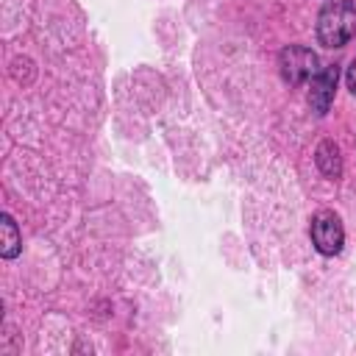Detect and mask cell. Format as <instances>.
<instances>
[{
	"label": "cell",
	"instance_id": "6da1fadb",
	"mask_svg": "<svg viewBox=\"0 0 356 356\" xmlns=\"http://www.w3.org/2000/svg\"><path fill=\"white\" fill-rule=\"evenodd\" d=\"M356 36V6L350 0H331L317 14V39L323 47H342Z\"/></svg>",
	"mask_w": 356,
	"mask_h": 356
},
{
	"label": "cell",
	"instance_id": "7a4b0ae2",
	"mask_svg": "<svg viewBox=\"0 0 356 356\" xmlns=\"http://www.w3.org/2000/svg\"><path fill=\"white\" fill-rule=\"evenodd\" d=\"M278 67H281L284 81H289V83H306V81H312L320 72V58H317V53L312 47L289 44V47L281 50Z\"/></svg>",
	"mask_w": 356,
	"mask_h": 356
},
{
	"label": "cell",
	"instance_id": "3957f363",
	"mask_svg": "<svg viewBox=\"0 0 356 356\" xmlns=\"http://www.w3.org/2000/svg\"><path fill=\"white\" fill-rule=\"evenodd\" d=\"M312 242L323 256H337L345 242V228L334 211H317L312 217Z\"/></svg>",
	"mask_w": 356,
	"mask_h": 356
},
{
	"label": "cell",
	"instance_id": "277c9868",
	"mask_svg": "<svg viewBox=\"0 0 356 356\" xmlns=\"http://www.w3.org/2000/svg\"><path fill=\"white\" fill-rule=\"evenodd\" d=\"M337 78H339V70L331 64L325 70H320L312 81H309V103L317 114H325L334 103V89H337Z\"/></svg>",
	"mask_w": 356,
	"mask_h": 356
},
{
	"label": "cell",
	"instance_id": "5b68a950",
	"mask_svg": "<svg viewBox=\"0 0 356 356\" xmlns=\"http://www.w3.org/2000/svg\"><path fill=\"white\" fill-rule=\"evenodd\" d=\"M314 161H317V167H320L323 175H328V178H339V172H342V159H339V147H337L331 139H325V142L317 145Z\"/></svg>",
	"mask_w": 356,
	"mask_h": 356
},
{
	"label": "cell",
	"instance_id": "8992f818",
	"mask_svg": "<svg viewBox=\"0 0 356 356\" xmlns=\"http://www.w3.org/2000/svg\"><path fill=\"white\" fill-rule=\"evenodd\" d=\"M0 231H3L0 253H3V259H14V256L19 253V248H22V239H19L17 222H14L8 214H3V217H0Z\"/></svg>",
	"mask_w": 356,
	"mask_h": 356
},
{
	"label": "cell",
	"instance_id": "52a82bcc",
	"mask_svg": "<svg viewBox=\"0 0 356 356\" xmlns=\"http://www.w3.org/2000/svg\"><path fill=\"white\" fill-rule=\"evenodd\" d=\"M345 78H348V89L356 95V58L350 61V67H348V75H345Z\"/></svg>",
	"mask_w": 356,
	"mask_h": 356
}]
</instances>
